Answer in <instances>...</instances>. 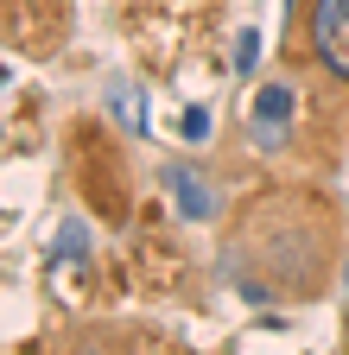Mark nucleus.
Wrapping results in <instances>:
<instances>
[{
	"instance_id": "obj_1",
	"label": "nucleus",
	"mask_w": 349,
	"mask_h": 355,
	"mask_svg": "<svg viewBox=\"0 0 349 355\" xmlns=\"http://www.w3.org/2000/svg\"><path fill=\"white\" fill-rule=\"evenodd\" d=\"M343 203L324 191L267 184L254 191L223 241V273L241 286V298H324L343 260Z\"/></svg>"
},
{
	"instance_id": "obj_2",
	"label": "nucleus",
	"mask_w": 349,
	"mask_h": 355,
	"mask_svg": "<svg viewBox=\"0 0 349 355\" xmlns=\"http://www.w3.org/2000/svg\"><path fill=\"white\" fill-rule=\"evenodd\" d=\"M305 64L324 89L349 96V0H305Z\"/></svg>"
},
{
	"instance_id": "obj_3",
	"label": "nucleus",
	"mask_w": 349,
	"mask_h": 355,
	"mask_svg": "<svg viewBox=\"0 0 349 355\" xmlns=\"http://www.w3.org/2000/svg\"><path fill=\"white\" fill-rule=\"evenodd\" d=\"M292 114H298V89H292V83H267V89L254 96V146H260V153H280Z\"/></svg>"
},
{
	"instance_id": "obj_4",
	"label": "nucleus",
	"mask_w": 349,
	"mask_h": 355,
	"mask_svg": "<svg viewBox=\"0 0 349 355\" xmlns=\"http://www.w3.org/2000/svg\"><path fill=\"white\" fill-rule=\"evenodd\" d=\"M165 191H171V203H178V216L185 222H216L223 216V197H216V184L197 171V165H165Z\"/></svg>"
},
{
	"instance_id": "obj_5",
	"label": "nucleus",
	"mask_w": 349,
	"mask_h": 355,
	"mask_svg": "<svg viewBox=\"0 0 349 355\" xmlns=\"http://www.w3.org/2000/svg\"><path fill=\"white\" fill-rule=\"evenodd\" d=\"M108 108H114V121H121L127 133H134V140H140V133H146V96H140V89H134V83H121V89H114V96H108Z\"/></svg>"
},
{
	"instance_id": "obj_6",
	"label": "nucleus",
	"mask_w": 349,
	"mask_h": 355,
	"mask_svg": "<svg viewBox=\"0 0 349 355\" xmlns=\"http://www.w3.org/2000/svg\"><path fill=\"white\" fill-rule=\"evenodd\" d=\"M254 64H260V32L241 26L235 32V76H254Z\"/></svg>"
},
{
	"instance_id": "obj_7",
	"label": "nucleus",
	"mask_w": 349,
	"mask_h": 355,
	"mask_svg": "<svg viewBox=\"0 0 349 355\" xmlns=\"http://www.w3.org/2000/svg\"><path fill=\"white\" fill-rule=\"evenodd\" d=\"M90 254V229H83V222H64L58 229V260H83Z\"/></svg>"
},
{
	"instance_id": "obj_8",
	"label": "nucleus",
	"mask_w": 349,
	"mask_h": 355,
	"mask_svg": "<svg viewBox=\"0 0 349 355\" xmlns=\"http://www.w3.org/2000/svg\"><path fill=\"white\" fill-rule=\"evenodd\" d=\"M185 140H191V146L210 140V108H185Z\"/></svg>"
},
{
	"instance_id": "obj_9",
	"label": "nucleus",
	"mask_w": 349,
	"mask_h": 355,
	"mask_svg": "<svg viewBox=\"0 0 349 355\" xmlns=\"http://www.w3.org/2000/svg\"><path fill=\"white\" fill-rule=\"evenodd\" d=\"M343 304H349V254H343Z\"/></svg>"
}]
</instances>
